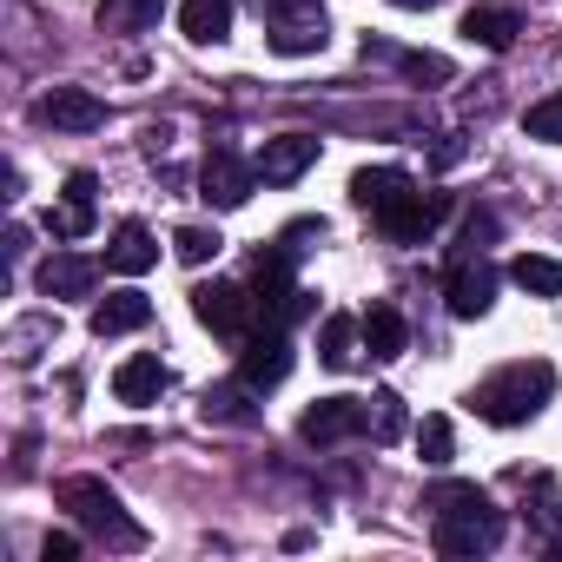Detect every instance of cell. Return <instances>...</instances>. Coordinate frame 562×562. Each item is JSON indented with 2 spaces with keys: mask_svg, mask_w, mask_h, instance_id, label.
Returning a JSON list of instances; mask_svg holds the SVG:
<instances>
[{
  "mask_svg": "<svg viewBox=\"0 0 562 562\" xmlns=\"http://www.w3.org/2000/svg\"><path fill=\"white\" fill-rule=\"evenodd\" d=\"M424 509H430V529H437V555H450V562L490 555L503 542V509L476 483H437L424 496Z\"/></svg>",
  "mask_w": 562,
  "mask_h": 562,
  "instance_id": "6da1fadb",
  "label": "cell"
},
{
  "mask_svg": "<svg viewBox=\"0 0 562 562\" xmlns=\"http://www.w3.org/2000/svg\"><path fill=\"white\" fill-rule=\"evenodd\" d=\"M549 397H555V364H542V358L503 364L496 378H483V384L470 391L476 417H483V424H496V430H516V424H529V417H536Z\"/></svg>",
  "mask_w": 562,
  "mask_h": 562,
  "instance_id": "7a4b0ae2",
  "label": "cell"
},
{
  "mask_svg": "<svg viewBox=\"0 0 562 562\" xmlns=\"http://www.w3.org/2000/svg\"><path fill=\"white\" fill-rule=\"evenodd\" d=\"M60 509H67L87 536H100L106 549H146V529L126 516V503H120L100 476H67V483H60Z\"/></svg>",
  "mask_w": 562,
  "mask_h": 562,
  "instance_id": "3957f363",
  "label": "cell"
},
{
  "mask_svg": "<svg viewBox=\"0 0 562 562\" xmlns=\"http://www.w3.org/2000/svg\"><path fill=\"white\" fill-rule=\"evenodd\" d=\"M192 312H199L205 331H218L232 345H245L251 331H265V312H258V292L251 285H199L192 292Z\"/></svg>",
  "mask_w": 562,
  "mask_h": 562,
  "instance_id": "277c9868",
  "label": "cell"
},
{
  "mask_svg": "<svg viewBox=\"0 0 562 562\" xmlns=\"http://www.w3.org/2000/svg\"><path fill=\"white\" fill-rule=\"evenodd\" d=\"M325 41H331V21L318 0H271V54L299 60V54H318Z\"/></svg>",
  "mask_w": 562,
  "mask_h": 562,
  "instance_id": "5b68a950",
  "label": "cell"
},
{
  "mask_svg": "<svg viewBox=\"0 0 562 562\" xmlns=\"http://www.w3.org/2000/svg\"><path fill=\"white\" fill-rule=\"evenodd\" d=\"M299 437L331 450V443H351V437H371V417H364V397H318L305 417H299Z\"/></svg>",
  "mask_w": 562,
  "mask_h": 562,
  "instance_id": "8992f818",
  "label": "cell"
},
{
  "mask_svg": "<svg viewBox=\"0 0 562 562\" xmlns=\"http://www.w3.org/2000/svg\"><path fill=\"white\" fill-rule=\"evenodd\" d=\"M443 299L457 318H483L496 305V271L476 258V251H450V271H443Z\"/></svg>",
  "mask_w": 562,
  "mask_h": 562,
  "instance_id": "52a82bcc",
  "label": "cell"
},
{
  "mask_svg": "<svg viewBox=\"0 0 562 562\" xmlns=\"http://www.w3.org/2000/svg\"><path fill=\"white\" fill-rule=\"evenodd\" d=\"M443 212H450V199H443V192L404 186V192H397V199H391V205L378 212V225H384V232H391L397 245H424V238H430V225H437Z\"/></svg>",
  "mask_w": 562,
  "mask_h": 562,
  "instance_id": "ba28073f",
  "label": "cell"
},
{
  "mask_svg": "<svg viewBox=\"0 0 562 562\" xmlns=\"http://www.w3.org/2000/svg\"><path fill=\"white\" fill-rule=\"evenodd\" d=\"M238 378H245L258 397H265L271 384H285V378H292V338H285V331H271V325L251 331V338L238 345Z\"/></svg>",
  "mask_w": 562,
  "mask_h": 562,
  "instance_id": "9c48e42d",
  "label": "cell"
},
{
  "mask_svg": "<svg viewBox=\"0 0 562 562\" xmlns=\"http://www.w3.org/2000/svg\"><path fill=\"white\" fill-rule=\"evenodd\" d=\"M251 179H258V166H245L232 146H212L205 153V172H199V199L218 205V212H238L251 199Z\"/></svg>",
  "mask_w": 562,
  "mask_h": 562,
  "instance_id": "30bf717a",
  "label": "cell"
},
{
  "mask_svg": "<svg viewBox=\"0 0 562 562\" xmlns=\"http://www.w3.org/2000/svg\"><path fill=\"white\" fill-rule=\"evenodd\" d=\"M251 166H258L265 186H292V179H305V172L318 166V139H312V133H278V139L258 146Z\"/></svg>",
  "mask_w": 562,
  "mask_h": 562,
  "instance_id": "8fae6325",
  "label": "cell"
},
{
  "mask_svg": "<svg viewBox=\"0 0 562 562\" xmlns=\"http://www.w3.org/2000/svg\"><path fill=\"white\" fill-rule=\"evenodd\" d=\"M93 192H100V179H93V172H67L60 205L47 212V232H54V238H67V245H74V238H87V232H93V218H100V199H93Z\"/></svg>",
  "mask_w": 562,
  "mask_h": 562,
  "instance_id": "7c38bea8",
  "label": "cell"
},
{
  "mask_svg": "<svg viewBox=\"0 0 562 562\" xmlns=\"http://www.w3.org/2000/svg\"><path fill=\"white\" fill-rule=\"evenodd\" d=\"M41 120L60 126V133H100V126H106V100L87 93V87H54V93L41 100Z\"/></svg>",
  "mask_w": 562,
  "mask_h": 562,
  "instance_id": "4fadbf2b",
  "label": "cell"
},
{
  "mask_svg": "<svg viewBox=\"0 0 562 562\" xmlns=\"http://www.w3.org/2000/svg\"><path fill=\"white\" fill-rule=\"evenodd\" d=\"M166 384H172V371H166L153 351H139V358H126V364L113 371V397H120V404H159Z\"/></svg>",
  "mask_w": 562,
  "mask_h": 562,
  "instance_id": "5bb4252c",
  "label": "cell"
},
{
  "mask_svg": "<svg viewBox=\"0 0 562 562\" xmlns=\"http://www.w3.org/2000/svg\"><path fill=\"white\" fill-rule=\"evenodd\" d=\"M93 278H100L93 258H80V251H54V258L34 271V285H41L47 299H87V292H93Z\"/></svg>",
  "mask_w": 562,
  "mask_h": 562,
  "instance_id": "9a60e30c",
  "label": "cell"
},
{
  "mask_svg": "<svg viewBox=\"0 0 562 562\" xmlns=\"http://www.w3.org/2000/svg\"><path fill=\"white\" fill-rule=\"evenodd\" d=\"M146 325H153V299H139V292H106L93 305V338H126Z\"/></svg>",
  "mask_w": 562,
  "mask_h": 562,
  "instance_id": "2e32d148",
  "label": "cell"
},
{
  "mask_svg": "<svg viewBox=\"0 0 562 562\" xmlns=\"http://www.w3.org/2000/svg\"><path fill=\"white\" fill-rule=\"evenodd\" d=\"M516 34H522V14H516V8H470V14H463V41L483 47V54L516 47Z\"/></svg>",
  "mask_w": 562,
  "mask_h": 562,
  "instance_id": "e0dca14e",
  "label": "cell"
},
{
  "mask_svg": "<svg viewBox=\"0 0 562 562\" xmlns=\"http://www.w3.org/2000/svg\"><path fill=\"white\" fill-rule=\"evenodd\" d=\"M106 265H113V271H126V278L153 271V265H159V238H153L139 218H126V225L113 232V245H106Z\"/></svg>",
  "mask_w": 562,
  "mask_h": 562,
  "instance_id": "ac0fdd59",
  "label": "cell"
},
{
  "mask_svg": "<svg viewBox=\"0 0 562 562\" xmlns=\"http://www.w3.org/2000/svg\"><path fill=\"white\" fill-rule=\"evenodd\" d=\"M179 27H186V41H199V47L232 41V0H186V8H179Z\"/></svg>",
  "mask_w": 562,
  "mask_h": 562,
  "instance_id": "d6986e66",
  "label": "cell"
},
{
  "mask_svg": "<svg viewBox=\"0 0 562 562\" xmlns=\"http://www.w3.org/2000/svg\"><path fill=\"white\" fill-rule=\"evenodd\" d=\"M404 345H411L404 312H397V305H371V312H364V351H371L378 364H391V358H404Z\"/></svg>",
  "mask_w": 562,
  "mask_h": 562,
  "instance_id": "ffe728a7",
  "label": "cell"
},
{
  "mask_svg": "<svg viewBox=\"0 0 562 562\" xmlns=\"http://www.w3.org/2000/svg\"><path fill=\"white\" fill-rule=\"evenodd\" d=\"M404 186H417V179H411V172H397V166H364V172L351 179V199H358V205L378 218V212H384V205H391Z\"/></svg>",
  "mask_w": 562,
  "mask_h": 562,
  "instance_id": "44dd1931",
  "label": "cell"
},
{
  "mask_svg": "<svg viewBox=\"0 0 562 562\" xmlns=\"http://www.w3.org/2000/svg\"><path fill=\"white\" fill-rule=\"evenodd\" d=\"M509 278L529 292V299H562V258H542V251H522L509 258Z\"/></svg>",
  "mask_w": 562,
  "mask_h": 562,
  "instance_id": "7402d4cb",
  "label": "cell"
},
{
  "mask_svg": "<svg viewBox=\"0 0 562 562\" xmlns=\"http://www.w3.org/2000/svg\"><path fill=\"white\" fill-rule=\"evenodd\" d=\"M159 14H166V0H100L106 34H146V27H159Z\"/></svg>",
  "mask_w": 562,
  "mask_h": 562,
  "instance_id": "603a6c76",
  "label": "cell"
},
{
  "mask_svg": "<svg viewBox=\"0 0 562 562\" xmlns=\"http://www.w3.org/2000/svg\"><path fill=\"white\" fill-rule=\"evenodd\" d=\"M358 338H364V318H325L318 358H325L331 371H351V364H358Z\"/></svg>",
  "mask_w": 562,
  "mask_h": 562,
  "instance_id": "cb8c5ba5",
  "label": "cell"
},
{
  "mask_svg": "<svg viewBox=\"0 0 562 562\" xmlns=\"http://www.w3.org/2000/svg\"><path fill=\"white\" fill-rule=\"evenodd\" d=\"M251 397H258V391H251L245 378H238V384H212V391H205V417H212V424H251V417H258Z\"/></svg>",
  "mask_w": 562,
  "mask_h": 562,
  "instance_id": "d4e9b609",
  "label": "cell"
},
{
  "mask_svg": "<svg viewBox=\"0 0 562 562\" xmlns=\"http://www.w3.org/2000/svg\"><path fill=\"white\" fill-rule=\"evenodd\" d=\"M54 331H60V325H54V312L21 318V325L8 331V358H14V364H34V358H41V345H54Z\"/></svg>",
  "mask_w": 562,
  "mask_h": 562,
  "instance_id": "484cf974",
  "label": "cell"
},
{
  "mask_svg": "<svg viewBox=\"0 0 562 562\" xmlns=\"http://www.w3.org/2000/svg\"><path fill=\"white\" fill-rule=\"evenodd\" d=\"M364 417H371V443H397V437H404V397H397V391L364 397Z\"/></svg>",
  "mask_w": 562,
  "mask_h": 562,
  "instance_id": "4316f807",
  "label": "cell"
},
{
  "mask_svg": "<svg viewBox=\"0 0 562 562\" xmlns=\"http://www.w3.org/2000/svg\"><path fill=\"white\" fill-rule=\"evenodd\" d=\"M172 251H179L186 265H212V258L225 251V238H218V225H179V232H172Z\"/></svg>",
  "mask_w": 562,
  "mask_h": 562,
  "instance_id": "83f0119b",
  "label": "cell"
},
{
  "mask_svg": "<svg viewBox=\"0 0 562 562\" xmlns=\"http://www.w3.org/2000/svg\"><path fill=\"white\" fill-rule=\"evenodd\" d=\"M450 450H457L450 417H424V424H417V457H424L430 470H443V463H450Z\"/></svg>",
  "mask_w": 562,
  "mask_h": 562,
  "instance_id": "f1b7e54d",
  "label": "cell"
},
{
  "mask_svg": "<svg viewBox=\"0 0 562 562\" xmlns=\"http://www.w3.org/2000/svg\"><path fill=\"white\" fill-rule=\"evenodd\" d=\"M522 126H529V139H542V146H562V93H549V100H536Z\"/></svg>",
  "mask_w": 562,
  "mask_h": 562,
  "instance_id": "f546056e",
  "label": "cell"
},
{
  "mask_svg": "<svg viewBox=\"0 0 562 562\" xmlns=\"http://www.w3.org/2000/svg\"><path fill=\"white\" fill-rule=\"evenodd\" d=\"M490 238H496V212L490 205H476V212H463V232H457V251H490Z\"/></svg>",
  "mask_w": 562,
  "mask_h": 562,
  "instance_id": "4dcf8cb0",
  "label": "cell"
},
{
  "mask_svg": "<svg viewBox=\"0 0 562 562\" xmlns=\"http://www.w3.org/2000/svg\"><path fill=\"white\" fill-rule=\"evenodd\" d=\"M404 67V80H450V60L443 54H391Z\"/></svg>",
  "mask_w": 562,
  "mask_h": 562,
  "instance_id": "1f68e13d",
  "label": "cell"
},
{
  "mask_svg": "<svg viewBox=\"0 0 562 562\" xmlns=\"http://www.w3.org/2000/svg\"><path fill=\"white\" fill-rule=\"evenodd\" d=\"M41 555H47V562H67V555H80V536H47Z\"/></svg>",
  "mask_w": 562,
  "mask_h": 562,
  "instance_id": "d6a6232c",
  "label": "cell"
},
{
  "mask_svg": "<svg viewBox=\"0 0 562 562\" xmlns=\"http://www.w3.org/2000/svg\"><path fill=\"white\" fill-rule=\"evenodd\" d=\"M391 8H437V0H391Z\"/></svg>",
  "mask_w": 562,
  "mask_h": 562,
  "instance_id": "836d02e7",
  "label": "cell"
},
{
  "mask_svg": "<svg viewBox=\"0 0 562 562\" xmlns=\"http://www.w3.org/2000/svg\"><path fill=\"white\" fill-rule=\"evenodd\" d=\"M258 8H265V0H258Z\"/></svg>",
  "mask_w": 562,
  "mask_h": 562,
  "instance_id": "e575fe53",
  "label": "cell"
}]
</instances>
